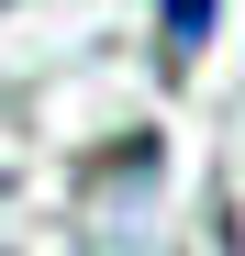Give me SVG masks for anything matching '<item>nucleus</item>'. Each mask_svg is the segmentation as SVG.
<instances>
[{
	"mask_svg": "<svg viewBox=\"0 0 245 256\" xmlns=\"http://www.w3.org/2000/svg\"><path fill=\"white\" fill-rule=\"evenodd\" d=\"M156 12H168V56H200L212 22H223V0H156Z\"/></svg>",
	"mask_w": 245,
	"mask_h": 256,
	"instance_id": "1",
	"label": "nucleus"
}]
</instances>
